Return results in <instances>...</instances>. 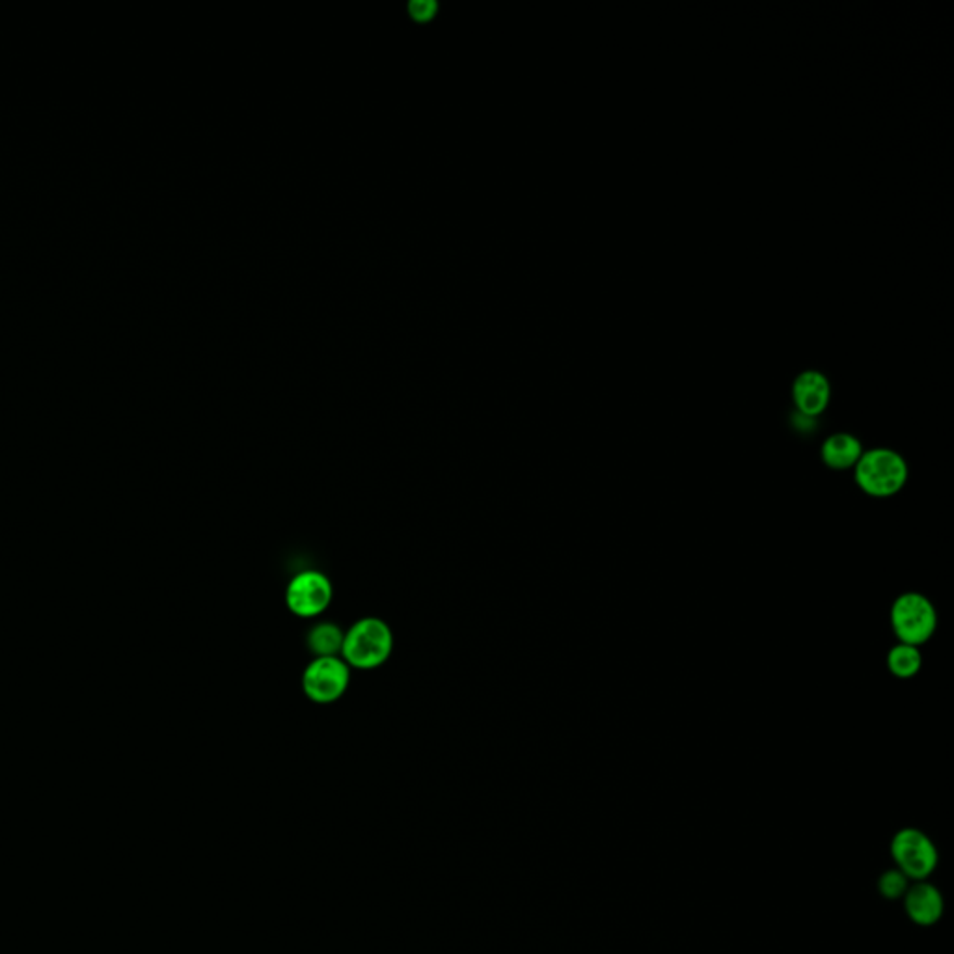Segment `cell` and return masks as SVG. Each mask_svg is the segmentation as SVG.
I'll use <instances>...</instances> for the list:
<instances>
[{
	"instance_id": "1",
	"label": "cell",
	"mask_w": 954,
	"mask_h": 954,
	"mask_svg": "<svg viewBox=\"0 0 954 954\" xmlns=\"http://www.w3.org/2000/svg\"><path fill=\"white\" fill-rule=\"evenodd\" d=\"M854 480L857 487L873 498H889L906 487L908 462L895 449H867L854 467Z\"/></svg>"
},
{
	"instance_id": "2",
	"label": "cell",
	"mask_w": 954,
	"mask_h": 954,
	"mask_svg": "<svg viewBox=\"0 0 954 954\" xmlns=\"http://www.w3.org/2000/svg\"><path fill=\"white\" fill-rule=\"evenodd\" d=\"M394 649V634L377 618H364L351 626L343 638L342 654L345 664L356 670H376L390 659Z\"/></svg>"
},
{
	"instance_id": "3",
	"label": "cell",
	"mask_w": 954,
	"mask_h": 954,
	"mask_svg": "<svg viewBox=\"0 0 954 954\" xmlns=\"http://www.w3.org/2000/svg\"><path fill=\"white\" fill-rule=\"evenodd\" d=\"M891 626L899 644L919 647L932 638L938 628V612L923 593H902L891 606Z\"/></svg>"
},
{
	"instance_id": "4",
	"label": "cell",
	"mask_w": 954,
	"mask_h": 954,
	"mask_svg": "<svg viewBox=\"0 0 954 954\" xmlns=\"http://www.w3.org/2000/svg\"><path fill=\"white\" fill-rule=\"evenodd\" d=\"M891 856L908 878L925 880L938 865V850L923 831L901 829L891 841Z\"/></svg>"
},
{
	"instance_id": "5",
	"label": "cell",
	"mask_w": 954,
	"mask_h": 954,
	"mask_svg": "<svg viewBox=\"0 0 954 954\" xmlns=\"http://www.w3.org/2000/svg\"><path fill=\"white\" fill-rule=\"evenodd\" d=\"M349 683V665L338 657L316 659L304 670V694L316 703H334L347 691Z\"/></svg>"
},
{
	"instance_id": "6",
	"label": "cell",
	"mask_w": 954,
	"mask_h": 954,
	"mask_svg": "<svg viewBox=\"0 0 954 954\" xmlns=\"http://www.w3.org/2000/svg\"><path fill=\"white\" fill-rule=\"evenodd\" d=\"M332 584L319 571H304L291 580L285 592V605L298 618H316L329 608Z\"/></svg>"
},
{
	"instance_id": "7",
	"label": "cell",
	"mask_w": 954,
	"mask_h": 954,
	"mask_svg": "<svg viewBox=\"0 0 954 954\" xmlns=\"http://www.w3.org/2000/svg\"><path fill=\"white\" fill-rule=\"evenodd\" d=\"M831 397V384L821 369H803L792 382V399L798 415L816 418L823 415Z\"/></svg>"
},
{
	"instance_id": "8",
	"label": "cell",
	"mask_w": 954,
	"mask_h": 954,
	"mask_svg": "<svg viewBox=\"0 0 954 954\" xmlns=\"http://www.w3.org/2000/svg\"><path fill=\"white\" fill-rule=\"evenodd\" d=\"M904 908L912 921L930 927L943 914V896L932 883H915L904 893Z\"/></svg>"
},
{
	"instance_id": "9",
	"label": "cell",
	"mask_w": 954,
	"mask_h": 954,
	"mask_svg": "<svg viewBox=\"0 0 954 954\" xmlns=\"http://www.w3.org/2000/svg\"><path fill=\"white\" fill-rule=\"evenodd\" d=\"M863 451L865 449H863L862 441L856 435L834 433L824 441L821 457L829 470L844 472V470L856 467L857 461L862 459Z\"/></svg>"
},
{
	"instance_id": "10",
	"label": "cell",
	"mask_w": 954,
	"mask_h": 954,
	"mask_svg": "<svg viewBox=\"0 0 954 954\" xmlns=\"http://www.w3.org/2000/svg\"><path fill=\"white\" fill-rule=\"evenodd\" d=\"M886 664H888L889 673L893 677L912 678L921 672L923 652L919 651V647L896 644L889 649Z\"/></svg>"
},
{
	"instance_id": "11",
	"label": "cell",
	"mask_w": 954,
	"mask_h": 954,
	"mask_svg": "<svg viewBox=\"0 0 954 954\" xmlns=\"http://www.w3.org/2000/svg\"><path fill=\"white\" fill-rule=\"evenodd\" d=\"M343 638L345 634L334 623H317L308 632L309 651L314 652L317 659L336 657L338 652H342Z\"/></svg>"
},
{
	"instance_id": "12",
	"label": "cell",
	"mask_w": 954,
	"mask_h": 954,
	"mask_svg": "<svg viewBox=\"0 0 954 954\" xmlns=\"http://www.w3.org/2000/svg\"><path fill=\"white\" fill-rule=\"evenodd\" d=\"M878 889L886 899H901L908 891V876L899 869L886 870L880 876Z\"/></svg>"
}]
</instances>
